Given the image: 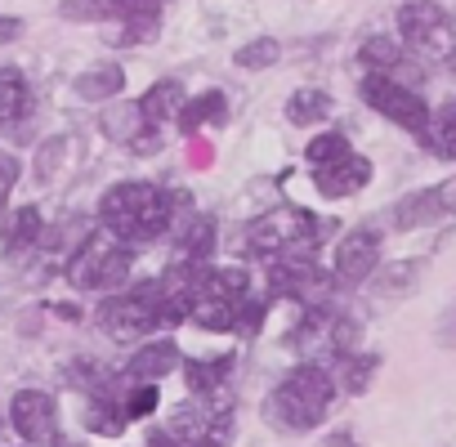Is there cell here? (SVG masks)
I'll return each mask as SVG.
<instances>
[{"label":"cell","instance_id":"1","mask_svg":"<svg viewBox=\"0 0 456 447\" xmlns=\"http://www.w3.org/2000/svg\"><path fill=\"white\" fill-rule=\"evenodd\" d=\"M99 219H103L108 238H117L134 251L143 242H157L175 224V197L148 179H126V183H112L103 192Z\"/></svg>","mask_w":456,"mask_h":447},{"label":"cell","instance_id":"2","mask_svg":"<svg viewBox=\"0 0 456 447\" xmlns=\"http://www.w3.org/2000/svg\"><path fill=\"white\" fill-rule=\"evenodd\" d=\"M331 398H336L331 371L318 367V362H300V367H291V371L278 380V389L265 398V420H269L273 429H282V434H309V429H318V420L327 416Z\"/></svg>","mask_w":456,"mask_h":447},{"label":"cell","instance_id":"3","mask_svg":"<svg viewBox=\"0 0 456 447\" xmlns=\"http://www.w3.org/2000/svg\"><path fill=\"white\" fill-rule=\"evenodd\" d=\"M130 264H134V251H130L126 242L94 233V238H86V242L72 251V260H68V282H72L77 291H112V287H121V282L130 278Z\"/></svg>","mask_w":456,"mask_h":447},{"label":"cell","instance_id":"4","mask_svg":"<svg viewBox=\"0 0 456 447\" xmlns=\"http://www.w3.org/2000/svg\"><path fill=\"white\" fill-rule=\"evenodd\" d=\"M247 251L265 256V260H282V256H314V219L296 206H278L269 215H260L247 229Z\"/></svg>","mask_w":456,"mask_h":447},{"label":"cell","instance_id":"5","mask_svg":"<svg viewBox=\"0 0 456 447\" xmlns=\"http://www.w3.org/2000/svg\"><path fill=\"white\" fill-rule=\"evenodd\" d=\"M394 23H398V45H407L416 54H429V59H452L456 54V28L443 14V5H434V0H403Z\"/></svg>","mask_w":456,"mask_h":447},{"label":"cell","instance_id":"6","mask_svg":"<svg viewBox=\"0 0 456 447\" xmlns=\"http://www.w3.org/2000/svg\"><path fill=\"white\" fill-rule=\"evenodd\" d=\"M358 94H362V103H367L371 112L389 117V121L403 126L407 134H425V126H429V103H425L411 85H403V81H394V77H362Z\"/></svg>","mask_w":456,"mask_h":447},{"label":"cell","instance_id":"7","mask_svg":"<svg viewBox=\"0 0 456 447\" xmlns=\"http://www.w3.org/2000/svg\"><path fill=\"white\" fill-rule=\"evenodd\" d=\"M99 322L112 340H143L148 331H157V300H152V287H139V291H126V296H112L99 305Z\"/></svg>","mask_w":456,"mask_h":447},{"label":"cell","instance_id":"8","mask_svg":"<svg viewBox=\"0 0 456 447\" xmlns=\"http://www.w3.org/2000/svg\"><path fill=\"white\" fill-rule=\"evenodd\" d=\"M10 425H14V434L23 443L45 447L59 434V402L45 389H19L14 402H10Z\"/></svg>","mask_w":456,"mask_h":447},{"label":"cell","instance_id":"9","mask_svg":"<svg viewBox=\"0 0 456 447\" xmlns=\"http://www.w3.org/2000/svg\"><path fill=\"white\" fill-rule=\"evenodd\" d=\"M59 19H68V23H139V19H161V0H59Z\"/></svg>","mask_w":456,"mask_h":447},{"label":"cell","instance_id":"10","mask_svg":"<svg viewBox=\"0 0 456 447\" xmlns=\"http://www.w3.org/2000/svg\"><path fill=\"white\" fill-rule=\"evenodd\" d=\"M269 287H273V296L314 305V300H322V291H327V273H322V264H318L314 256H282V260H273Z\"/></svg>","mask_w":456,"mask_h":447},{"label":"cell","instance_id":"11","mask_svg":"<svg viewBox=\"0 0 456 447\" xmlns=\"http://www.w3.org/2000/svg\"><path fill=\"white\" fill-rule=\"evenodd\" d=\"M376 264H380V233L376 229H354L340 238L336 247V278L358 287L367 278H376Z\"/></svg>","mask_w":456,"mask_h":447},{"label":"cell","instance_id":"12","mask_svg":"<svg viewBox=\"0 0 456 447\" xmlns=\"http://www.w3.org/2000/svg\"><path fill=\"white\" fill-rule=\"evenodd\" d=\"M314 183H318L322 197H354V192H362L371 183V161L358 157V152H349V157L314 170Z\"/></svg>","mask_w":456,"mask_h":447},{"label":"cell","instance_id":"13","mask_svg":"<svg viewBox=\"0 0 456 447\" xmlns=\"http://www.w3.org/2000/svg\"><path fill=\"white\" fill-rule=\"evenodd\" d=\"M175 362H179L175 340H148V345H139V349L130 354L126 376H130L134 385H152V380L170 376V371H175Z\"/></svg>","mask_w":456,"mask_h":447},{"label":"cell","instance_id":"14","mask_svg":"<svg viewBox=\"0 0 456 447\" xmlns=\"http://www.w3.org/2000/svg\"><path fill=\"white\" fill-rule=\"evenodd\" d=\"M443 215H447L443 210V192L438 188H420V192H407L389 210V224H394V229H403V233H411V229H425V224H434Z\"/></svg>","mask_w":456,"mask_h":447},{"label":"cell","instance_id":"15","mask_svg":"<svg viewBox=\"0 0 456 447\" xmlns=\"http://www.w3.org/2000/svg\"><path fill=\"white\" fill-rule=\"evenodd\" d=\"M175 121H179L183 134H197L201 126H224L228 121V94L224 90H201V94L183 99V108H179Z\"/></svg>","mask_w":456,"mask_h":447},{"label":"cell","instance_id":"16","mask_svg":"<svg viewBox=\"0 0 456 447\" xmlns=\"http://www.w3.org/2000/svg\"><path fill=\"white\" fill-rule=\"evenodd\" d=\"M121 90H126V68H121V63H94V68H86V72L72 81V94L86 99V103L117 99Z\"/></svg>","mask_w":456,"mask_h":447},{"label":"cell","instance_id":"17","mask_svg":"<svg viewBox=\"0 0 456 447\" xmlns=\"http://www.w3.org/2000/svg\"><path fill=\"white\" fill-rule=\"evenodd\" d=\"M183 85L175 81V77H166V81H157V85H148L143 90V99H139V112H143V121L157 130V126H166V121H175L179 117V108H183Z\"/></svg>","mask_w":456,"mask_h":447},{"label":"cell","instance_id":"18","mask_svg":"<svg viewBox=\"0 0 456 447\" xmlns=\"http://www.w3.org/2000/svg\"><path fill=\"white\" fill-rule=\"evenodd\" d=\"M228 371H233V358H215V362H206V358H188L183 362V380H188V389H192V398H215V394H228Z\"/></svg>","mask_w":456,"mask_h":447},{"label":"cell","instance_id":"19","mask_svg":"<svg viewBox=\"0 0 456 447\" xmlns=\"http://www.w3.org/2000/svg\"><path fill=\"white\" fill-rule=\"evenodd\" d=\"M148 130V121H143V112H139V103H126V99H112L108 108H103V134L108 139H117V143H134L139 134Z\"/></svg>","mask_w":456,"mask_h":447},{"label":"cell","instance_id":"20","mask_svg":"<svg viewBox=\"0 0 456 447\" xmlns=\"http://www.w3.org/2000/svg\"><path fill=\"white\" fill-rule=\"evenodd\" d=\"M420 143H425L434 157L456 161V99H452V103H443L438 112H429V126H425Z\"/></svg>","mask_w":456,"mask_h":447},{"label":"cell","instance_id":"21","mask_svg":"<svg viewBox=\"0 0 456 447\" xmlns=\"http://www.w3.org/2000/svg\"><path fill=\"white\" fill-rule=\"evenodd\" d=\"M210 251H215V219L210 215H192V224L179 233V260L206 269Z\"/></svg>","mask_w":456,"mask_h":447},{"label":"cell","instance_id":"22","mask_svg":"<svg viewBox=\"0 0 456 447\" xmlns=\"http://www.w3.org/2000/svg\"><path fill=\"white\" fill-rule=\"evenodd\" d=\"M358 63L367 68V77H394L403 68V45L398 37H367L358 50Z\"/></svg>","mask_w":456,"mask_h":447},{"label":"cell","instance_id":"23","mask_svg":"<svg viewBox=\"0 0 456 447\" xmlns=\"http://www.w3.org/2000/svg\"><path fill=\"white\" fill-rule=\"evenodd\" d=\"M32 103V90H28V77L19 68H0V126H14Z\"/></svg>","mask_w":456,"mask_h":447},{"label":"cell","instance_id":"24","mask_svg":"<svg viewBox=\"0 0 456 447\" xmlns=\"http://www.w3.org/2000/svg\"><path fill=\"white\" fill-rule=\"evenodd\" d=\"M322 117H331V94L318 85H305L287 99V121L291 126H318Z\"/></svg>","mask_w":456,"mask_h":447},{"label":"cell","instance_id":"25","mask_svg":"<svg viewBox=\"0 0 456 447\" xmlns=\"http://www.w3.org/2000/svg\"><path fill=\"white\" fill-rule=\"evenodd\" d=\"M41 242V210L37 206H19L14 219H10V233H5V251L10 256H23Z\"/></svg>","mask_w":456,"mask_h":447},{"label":"cell","instance_id":"26","mask_svg":"<svg viewBox=\"0 0 456 447\" xmlns=\"http://www.w3.org/2000/svg\"><path fill=\"white\" fill-rule=\"evenodd\" d=\"M349 152H354V148H349V134H345V130H322V134L309 139L305 161H309L314 170H322V166H331V161H340V157H349Z\"/></svg>","mask_w":456,"mask_h":447},{"label":"cell","instance_id":"27","mask_svg":"<svg viewBox=\"0 0 456 447\" xmlns=\"http://www.w3.org/2000/svg\"><path fill=\"white\" fill-rule=\"evenodd\" d=\"M86 425H90L94 434H108V438H117V434L126 429V416H121V402L112 398V389H103V394L86 407Z\"/></svg>","mask_w":456,"mask_h":447},{"label":"cell","instance_id":"28","mask_svg":"<svg viewBox=\"0 0 456 447\" xmlns=\"http://www.w3.org/2000/svg\"><path fill=\"white\" fill-rule=\"evenodd\" d=\"M282 59V45L273 41V37H256V41H247L238 54H233V63L242 68V72H265V68H273Z\"/></svg>","mask_w":456,"mask_h":447},{"label":"cell","instance_id":"29","mask_svg":"<svg viewBox=\"0 0 456 447\" xmlns=\"http://www.w3.org/2000/svg\"><path fill=\"white\" fill-rule=\"evenodd\" d=\"M376 367H380V358H376V354H345V367H340V385H345L349 394H362V389L371 385Z\"/></svg>","mask_w":456,"mask_h":447},{"label":"cell","instance_id":"30","mask_svg":"<svg viewBox=\"0 0 456 447\" xmlns=\"http://www.w3.org/2000/svg\"><path fill=\"white\" fill-rule=\"evenodd\" d=\"M117 402H121V416H126V420H143V416L157 411V385H134V380H130Z\"/></svg>","mask_w":456,"mask_h":447},{"label":"cell","instance_id":"31","mask_svg":"<svg viewBox=\"0 0 456 447\" xmlns=\"http://www.w3.org/2000/svg\"><path fill=\"white\" fill-rule=\"evenodd\" d=\"M358 336H362V327L349 318V313H331V322H327V345L345 358V354H358Z\"/></svg>","mask_w":456,"mask_h":447},{"label":"cell","instance_id":"32","mask_svg":"<svg viewBox=\"0 0 456 447\" xmlns=\"http://www.w3.org/2000/svg\"><path fill=\"white\" fill-rule=\"evenodd\" d=\"M416 273H420V260H403V264H389V269L380 273L376 291H380V296H403V291H411V287H416Z\"/></svg>","mask_w":456,"mask_h":447},{"label":"cell","instance_id":"33","mask_svg":"<svg viewBox=\"0 0 456 447\" xmlns=\"http://www.w3.org/2000/svg\"><path fill=\"white\" fill-rule=\"evenodd\" d=\"M260 322H265V300L247 296V300H242V313H238V331H242V336H256Z\"/></svg>","mask_w":456,"mask_h":447},{"label":"cell","instance_id":"34","mask_svg":"<svg viewBox=\"0 0 456 447\" xmlns=\"http://www.w3.org/2000/svg\"><path fill=\"white\" fill-rule=\"evenodd\" d=\"M19 183V161L10 152H0V206L10 201V188Z\"/></svg>","mask_w":456,"mask_h":447},{"label":"cell","instance_id":"35","mask_svg":"<svg viewBox=\"0 0 456 447\" xmlns=\"http://www.w3.org/2000/svg\"><path fill=\"white\" fill-rule=\"evenodd\" d=\"M19 37H23V19L0 14V45H10V41H19Z\"/></svg>","mask_w":456,"mask_h":447},{"label":"cell","instance_id":"36","mask_svg":"<svg viewBox=\"0 0 456 447\" xmlns=\"http://www.w3.org/2000/svg\"><path fill=\"white\" fill-rule=\"evenodd\" d=\"M438 336H443V345H447V349H456V309L447 313V322L438 327Z\"/></svg>","mask_w":456,"mask_h":447},{"label":"cell","instance_id":"37","mask_svg":"<svg viewBox=\"0 0 456 447\" xmlns=\"http://www.w3.org/2000/svg\"><path fill=\"white\" fill-rule=\"evenodd\" d=\"M438 192H443V210H456V179L438 183Z\"/></svg>","mask_w":456,"mask_h":447},{"label":"cell","instance_id":"38","mask_svg":"<svg viewBox=\"0 0 456 447\" xmlns=\"http://www.w3.org/2000/svg\"><path fill=\"white\" fill-rule=\"evenodd\" d=\"M63 447H68V443H63Z\"/></svg>","mask_w":456,"mask_h":447},{"label":"cell","instance_id":"39","mask_svg":"<svg viewBox=\"0 0 456 447\" xmlns=\"http://www.w3.org/2000/svg\"><path fill=\"white\" fill-rule=\"evenodd\" d=\"M452 59H456V54H452Z\"/></svg>","mask_w":456,"mask_h":447}]
</instances>
